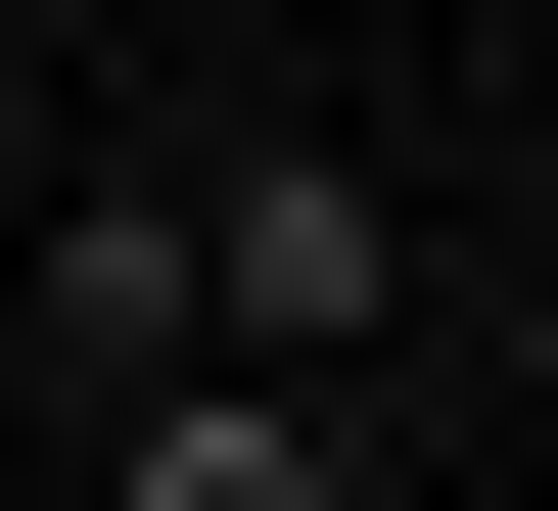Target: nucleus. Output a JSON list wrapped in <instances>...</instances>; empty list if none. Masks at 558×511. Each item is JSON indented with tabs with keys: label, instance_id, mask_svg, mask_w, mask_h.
I'll return each instance as SVG.
<instances>
[{
	"label": "nucleus",
	"instance_id": "nucleus-2",
	"mask_svg": "<svg viewBox=\"0 0 558 511\" xmlns=\"http://www.w3.org/2000/svg\"><path fill=\"white\" fill-rule=\"evenodd\" d=\"M94 511H373V418L233 373V326H140V373H94Z\"/></svg>",
	"mask_w": 558,
	"mask_h": 511
},
{
	"label": "nucleus",
	"instance_id": "nucleus-1",
	"mask_svg": "<svg viewBox=\"0 0 558 511\" xmlns=\"http://www.w3.org/2000/svg\"><path fill=\"white\" fill-rule=\"evenodd\" d=\"M140 326H233V373H373V326H418V186H373V139H186V186H140Z\"/></svg>",
	"mask_w": 558,
	"mask_h": 511
}]
</instances>
